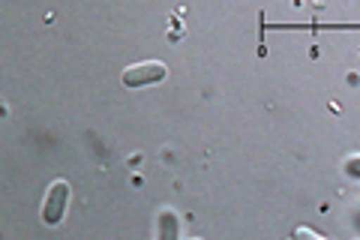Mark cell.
I'll return each mask as SVG.
<instances>
[{
  "instance_id": "6da1fadb",
  "label": "cell",
  "mask_w": 360,
  "mask_h": 240,
  "mask_svg": "<svg viewBox=\"0 0 360 240\" xmlns=\"http://www.w3.org/2000/svg\"><path fill=\"white\" fill-rule=\"evenodd\" d=\"M70 196L72 192H70V184H66V180H54L49 187V192H45V198H42V213H39L45 225H58L63 220Z\"/></svg>"
},
{
  "instance_id": "7a4b0ae2",
  "label": "cell",
  "mask_w": 360,
  "mask_h": 240,
  "mask_svg": "<svg viewBox=\"0 0 360 240\" xmlns=\"http://www.w3.org/2000/svg\"><path fill=\"white\" fill-rule=\"evenodd\" d=\"M168 75V66L162 61H141L123 70V84L127 87H144V84H156Z\"/></svg>"
},
{
  "instance_id": "3957f363",
  "label": "cell",
  "mask_w": 360,
  "mask_h": 240,
  "mask_svg": "<svg viewBox=\"0 0 360 240\" xmlns=\"http://www.w3.org/2000/svg\"><path fill=\"white\" fill-rule=\"evenodd\" d=\"M180 232V222H177V213L172 208H165L160 213V240H177Z\"/></svg>"
},
{
  "instance_id": "277c9868",
  "label": "cell",
  "mask_w": 360,
  "mask_h": 240,
  "mask_svg": "<svg viewBox=\"0 0 360 240\" xmlns=\"http://www.w3.org/2000/svg\"><path fill=\"white\" fill-rule=\"evenodd\" d=\"M295 240H328V237L312 232V228H307V225H300V228H295Z\"/></svg>"
},
{
  "instance_id": "5b68a950",
  "label": "cell",
  "mask_w": 360,
  "mask_h": 240,
  "mask_svg": "<svg viewBox=\"0 0 360 240\" xmlns=\"http://www.w3.org/2000/svg\"><path fill=\"white\" fill-rule=\"evenodd\" d=\"M345 171H348L352 177H360V153H354V156L345 159Z\"/></svg>"
},
{
  "instance_id": "8992f818",
  "label": "cell",
  "mask_w": 360,
  "mask_h": 240,
  "mask_svg": "<svg viewBox=\"0 0 360 240\" xmlns=\"http://www.w3.org/2000/svg\"><path fill=\"white\" fill-rule=\"evenodd\" d=\"M193 240H201V237H193Z\"/></svg>"
}]
</instances>
